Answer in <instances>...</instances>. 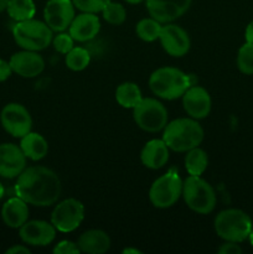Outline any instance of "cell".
<instances>
[{
    "instance_id": "2",
    "label": "cell",
    "mask_w": 253,
    "mask_h": 254,
    "mask_svg": "<svg viewBox=\"0 0 253 254\" xmlns=\"http://www.w3.org/2000/svg\"><path fill=\"white\" fill-rule=\"evenodd\" d=\"M163 140L171 150L184 153L202 143L203 129L193 118L175 119L164 128Z\"/></svg>"
},
{
    "instance_id": "10",
    "label": "cell",
    "mask_w": 253,
    "mask_h": 254,
    "mask_svg": "<svg viewBox=\"0 0 253 254\" xmlns=\"http://www.w3.org/2000/svg\"><path fill=\"white\" fill-rule=\"evenodd\" d=\"M0 122L2 128L15 138H22L31 131V116L22 104H6L0 113Z\"/></svg>"
},
{
    "instance_id": "12",
    "label": "cell",
    "mask_w": 253,
    "mask_h": 254,
    "mask_svg": "<svg viewBox=\"0 0 253 254\" xmlns=\"http://www.w3.org/2000/svg\"><path fill=\"white\" fill-rule=\"evenodd\" d=\"M192 0H145L149 15L160 24H169L183 16Z\"/></svg>"
},
{
    "instance_id": "21",
    "label": "cell",
    "mask_w": 253,
    "mask_h": 254,
    "mask_svg": "<svg viewBox=\"0 0 253 254\" xmlns=\"http://www.w3.org/2000/svg\"><path fill=\"white\" fill-rule=\"evenodd\" d=\"M79 251L88 254H103L111 248V238L102 230H89L77 241Z\"/></svg>"
},
{
    "instance_id": "30",
    "label": "cell",
    "mask_w": 253,
    "mask_h": 254,
    "mask_svg": "<svg viewBox=\"0 0 253 254\" xmlns=\"http://www.w3.org/2000/svg\"><path fill=\"white\" fill-rule=\"evenodd\" d=\"M111 0H72L74 7L83 12H96L102 11Z\"/></svg>"
},
{
    "instance_id": "24",
    "label": "cell",
    "mask_w": 253,
    "mask_h": 254,
    "mask_svg": "<svg viewBox=\"0 0 253 254\" xmlns=\"http://www.w3.org/2000/svg\"><path fill=\"white\" fill-rule=\"evenodd\" d=\"M208 165V158L207 154L200 149L193 148L188 151L185 158V168L189 175L192 176H201L203 171L207 169Z\"/></svg>"
},
{
    "instance_id": "37",
    "label": "cell",
    "mask_w": 253,
    "mask_h": 254,
    "mask_svg": "<svg viewBox=\"0 0 253 254\" xmlns=\"http://www.w3.org/2000/svg\"><path fill=\"white\" fill-rule=\"evenodd\" d=\"M9 1L10 0H0V12H2L4 10H6Z\"/></svg>"
},
{
    "instance_id": "29",
    "label": "cell",
    "mask_w": 253,
    "mask_h": 254,
    "mask_svg": "<svg viewBox=\"0 0 253 254\" xmlns=\"http://www.w3.org/2000/svg\"><path fill=\"white\" fill-rule=\"evenodd\" d=\"M237 66L242 73L253 74V44L246 42L238 50Z\"/></svg>"
},
{
    "instance_id": "7",
    "label": "cell",
    "mask_w": 253,
    "mask_h": 254,
    "mask_svg": "<svg viewBox=\"0 0 253 254\" xmlns=\"http://www.w3.org/2000/svg\"><path fill=\"white\" fill-rule=\"evenodd\" d=\"M183 183L178 171L170 170L156 179L149 191V198L156 208H169L183 195Z\"/></svg>"
},
{
    "instance_id": "36",
    "label": "cell",
    "mask_w": 253,
    "mask_h": 254,
    "mask_svg": "<svg viewBox=\"0 0 253 254\" xmlns=\"http://www.w3.org/2000/svg\"><path fill=\"white\" fill-rule=\"evenodd\" d=\"M245 37L246 42H252L253 44V21H251L250 24H248V26L246 27Z\"/></svg>"
},
{
    "instance_id": "15",
    "label": "cell",
    "mask_w": 253,
    "mask_h": 254,
    "mask_svg": "<svg viewBox=\"0 0 253 254\" xmlns=\"http://www.w3.org/2000/svg\"><path fill=\"white\" fill-rule=\"evenodd\" d=\"M26 156L15 144H0V176L5 179L17 178L26 169Z\"/></svg>"
},
{
    "instance_id": "9",
    "label": "cell",
    "mask_w": 253,
    "mask_h": 254,
    "mask_svg": "<svg viewBox=\"0 0 253 254\" xmlns=\"http://www.w3.org/2000/svg\"><path fill=\"white\" fill-rule=\"evenodd\" d=\"M84 218V206L77 198H67L54 208L51 223L57 231L63 233L76 230Z\"/></svg>"
},
{
    "instance_id": "14",
    "label": "cell",
    "mask_w": 253,
    "mask_h": 254,
    "mask_svg": "<svg viewBox=\"0 0 253 254\" xmlns=\"http://www.w3.org/2000/svg\"><path fill=\"white\" fill-rule=\"evenodd\" d=\"M159 40L166 54L173 57L184 56L188 54L191 46L188 32L183 27L174 24H166L161 27Z\"/></svg>"
},
{
    "instance_id": "26",
    "label": "cell",
    "mask_w": 253,
    "mask_h": 254,
    "mask_svg": "<svg viewBox=\"0 0 253 254\" xmlns=\"http://www.w3.org/2000/svg\"><path fill=\"white\" fill-rule=\"evenodd\" d=\"M161 25L160 22L156 21L153 17H148V19H143L136 24L135 31L136 35L139 36V39H141L143 41L151 42L155 41L156 39H159V35L161 31Z\"/></svg>"
},
{
    "instance_id": "31",
    "label": "cell",
    "mask_w": 253,
    "mask_h": 254,
    "mask_svg": "<svg viewBox=\"0 0 253 254\" xmlns=\"http://www.w3.org/2000/svg\"><path fill=\"white\" fill-rule=\"evenodd\" d=\"M73 41L74 40L72 39V36L69 34H64L63 31L61 34L57 35L55 39H52V44H54L55 50L60 54L66 55L67 52L71 51L73 49Z\"/></svg>"
},
{
    "instance_id": "41",
    "label": "cell",
    "mask_w": 253,
    "mask_h": 254,
    "mask_svg": "<svg viewBox=\"0 0 253 254\" xmlns=\"http://www.w3.org/2000/svg\"><path fill=\"white\" fill-rule=\"evenodd\" d=\"M250 242H251V245L253 246V227H252V231H251V233H250Z\"/></svg>"
},
{
    "instance_id": "33",
    "label": "cell",
    "mask_w": 253,
    "mask_h": 254,
    "mask_svg": "<svg viewBox=\"0 0 253 254\" xmlns=\"http://www.w3.org/2000/svg\"><path fill=\"white\" fill-rule=\"evenodd\" d=\"M217 252L220 254H241L242 253V248L237 245V242L226 241L223 245H221Z\"/></svg>"
},
{
    "instance_id": "5",
    "label": "cell",
    "mask_w": 253,
    "mask_h": 254,
    "mask_svg": "<svg viewBox=\"0 0 253 254\" xmlns=\"http://www.w3.org/2000/svg\"><path fill=\"white\" fill-rule=\"evenodd\" d=\"M12 36L21 49L29 51H41L46 49L54 39L49 25L34 19L17 22L12 29Z\"/></svg>"
},
{
    "instance_id": "22",
    "label": "cell",
    "mask_w": 253,
    "mask_h": 254,
    "mask_svg": "<svg viewBox=\"0 0 253 254\" xmlns=\"http://www.w3.org/2000/svg\"><path fill=\"white\" fill-rule=\"evenodd\" d=\"M20 148L27 159L34 161L41 160L49 153V144L46 139L41 134L34 133V131H30L26 135L22 136L20 141Z\"/></svg>"
},
{
    "instance_id": "20",
    "label": "cell",
    "mask_w": 253,
    "mask_h": 254,
    "mask_svg": "<svg viewBox=\"0 0 253 254\" xmlns=\"http://www.w3.org/2000/svg\"><path fill=\"white\" fill-rule=\"evenodd\" d=\"M1 218L10 228H20L29 218V207L20 197H12L2 205Z\"/></svg>"
},
{
    "instance_id": "28",
    "label": "cell",
    "mask_w": 253,
    "mask_h": 254,
    "mask_svg": "<svg viewBox=\"0 0 253 254\" xmlns=\"http://www.w3.org/2000/svg\"><path fill=\"white\" fill-rule=\"evenodd\" d=\"M102 14H103L104 20L111 25H121L126 19V9L119 2L109 1L102 10Z\"/></svg>"
},
{
    "instance_id": "19",
    "label": "cell",
    "mask_w": 253,
    "mask_h": 254,
    "mask_svg": "<svg viewBox=\"0 0 253 254\" xmlns=\"http://www.w3.org/2000/svg\"><path fill=\"white\" fill-rule=\"evenodd\" d=\"M140 160L144 166L153 170L164 168L169 160V146L163 139H153L141 149Z\"/></svg>"
},
{
    "instance_id": "18",
    "label": "cell",
    "mask_w": 253,
    "mask_h": 254,
    "mask_svg": "<svg viewBox=\"0 0 253 254\" xmlns=\"http://www.w3.org/2000/svg\"><path fill=\"white\" fill-rule=\"evenodd\" d=\"M101 30V21L93 12H83L72 20L68 34L74 41L86 42L94 39Z\"/></svg>"
},
{
    "instance_id": "34",
    "label": "cell",
    "mask_w": 253,
    "mask_h": 254,
    "mask_svg": "<svg viewBox=\"0 0 253 254\" xmlns=\"http://www.w3.org/2000/svg\"><path fill=\"white\" fill-rule=\"evenodd\" d=\"M12 69L10 67L9 62L4 61V60H0V82H4L11 76Z\"/></svg>"
},
{
    "instance_id": "11",
    "label": "cell",
    "mask_w": 253,
    "mask_h": 254,
    "mask_svg": "<svg viewBox=\"0 0 253 254\" xmlns=\"http://www.w3.org/2000/svg\"><path fill=\"white\" fill-rule=\"evenodd\" d=\"M44 17L52 31H64L74 19L73 2L72 0H49L45 6Z\"/></svg>"
},
{
    "instance_id": "4",
    "label": "cell",
    "mask_w": 253,
    "mask_h": 254,
    "mask_svg": "<svg viewBox=\"0 0 253 254\" xmlns=\"http://www.w3.org/2000/svg\"><path fill=\"white\" fill-rule=\"evenodd\" d=\"M252 220L242 210L228 208L216 216L215 231L218 237L230 242H243L250 237L252 231Z\"/></svg>"
},
{
    "instance_id": "1",
    "label": "cell",
    "mask_w": 253,
    "mask_h": 254,
    "mask_svg": "<svg viewBox=\"0 0 253 254\" xmlns=\"http://www.w3.org/2000/svg\"><path fill=\"white\" fill-rule=\"evenodd\" d=\"M62 192L61 180L45 166H30L17 176L15 193L29 205L46 207L57 202Z\"/></svg>"
},
{
    "instance_id": "8",
    "label": "cell",
    "mask_w": 253,
    "mask_h": 254,
    "mask_svg": "<svg viewBox=\"0 0 253 254\" xmlns=\"http://www.w3.org/2000/svg\"><path fill=\"white\" fill-rule=\"evenodd\" d=\"M136 126L149 133H156L168 124V111L163 103L154 98H143L133 108Z\"/></svg>"
},
{
    "instance_id": "3",
    "label": "cell",
    "mask_w": 253,
    "mask_h": 254,
    "mask_svg": "<svg viewBox=\"0 0 253 254\" xmlns=\"http://www.w3.org/2000/svg\"><path fill=\"white\" fill-rule=\"evenodd\" d=\"M191 86H193L191 76L175 67H160L154 71L149 78L151 92L168 101L183 97Z\"/></svg>"
},
{
    "instance_id": "6",
    "label": "cell",
    "mask_w": 253,
    "mask_h": 254,
    "mask_svg": "<svg viewBox=\"0 0 253 254\" xmlns=\"http://www.w3.org/2000/svg\"><path fill=\"white\" fill-rule=\"evenodd\" d=\"M183 196L186 205L200 215L212 212L217 201L212 186L200 176L190 175L184 181Z\"/></svg>"
},
{
    "instance_id": "23",
    "label": "cell",
    "mask_w": 253,
    "mask_h": 254,
    "mask_svg": "<svg viewBox=\"0 0 253 254\" xmlns=\"http://www.w3.org/2000/svg\"><path fill=\"white\" fill-rule=\"evenodd\" d=\"M116 99L119 106L123 108L133 109L143 99V97H141V91L138 84L133 82H124L119 84L117 88Z\"/></svg>"
},
{
    "instance_id": "38",
    "label": "cell",
    "mask_w": 253,
    "mask_h": 254,
    "mask_svg": "<svg viewBox=\"0 0 253 254\" xmlns=\"http://www.w3.org/2000/svg\"><path fill=\"white\" fill-rule=\"evenodd\" d=\"M123 253H126V254H130V253H133V254H141L140 251L135 250V248H126V250L123 251Z\"/></svg>"
},
{
    "instance_id": "27",
    "label": "cell",
    "mask_w": 253,
    "mask_h": 254,
    "mask_svg": "<svg viewBox=\"0 0 253 254\" xmlns=\"http://www.w3.org/2000/svg\"><path fill=\"white\" fill-rule=\"evenodd\" d=\"M91 61L89 52L83 47H73L66 54V66L72 71H82L87 68Z\"/></svg>"
},
{
    "instance_id": "32",
    "label": "cell",
    "mask_w": 253,
    "mask_h": 254,
    "mask_svg": "<svg viewBox=\"0 0 253 254\" xmlns=\"http://www.w3.org/2000/svg\"><path fill=\"white\" fill-rule=\"evenodd\" d=\"M54 253L56 254H78L81 253L77 243L71 241H61L54 248Z\"/></svg>"
},
{
    "instance_id": "17",
    "label": "cell",
    "mask_w": 253,
    "mask_h": 254,
    "mask_svg": "<svg viewBox=\"0 0 253 254\" xmlns=\"http://www.w3.org/2000/svg\"><path fill=\"white\" fill-rule=\"evenodd\" d=\"M184 109L193 119H202L211 112V97L205 88L191 86L183 96Z\"/></svg>"
},
{
    "instance_id": "25",
    "label": "cell",
    "mask_w": 253,
    "mask_h": 254,
    "mask_svg": "<svg viewBox=\"0 0 253 254\" xmlns=\"http://www.w3.org/2000/svg\"><path fill=\"white\" fill-rule=\"evenodd\" d=\"M6 10L9 16L17 22L32 19L36 12L32 0H10Z\"/></svg>"
},
{
    "instance_id": "40",
    "label": "cell",
    "mask_w": 253,
    "mask_h": 254,
    "mask_svg": "<svg viewBox=\"0 0 253 254\" xmlns=\"http://www.w3.org/2000/svg\"><path fill=\"white\" fill-rule=\"evenodd\" d=\"M4 192H5V191H4V186H2L1 183H0V200H1L2 196H4Z\"/></svg>"
},
{
    "instance_id": "39",
    "label": "cell",
    "mask_w": 253,
    "mask_h": 254,
    "mask_svg": "<svg viewBox=\"0 0 253 254\" xmlns=\"http://www.w3.org/2000/svg\"><path fill=\"white\" fill-rule=\"evenodd\" d=\"M126 2H129V4H139V2H141L143 0H126Z\"/></svg>"
},
{
    "instance_id": "13",
    "label": "cell",
    "mask_w": 253,
    "mask_h": 254,
    "mask_svg": "<svg viewBox=\"0 0 253 254\" xmlns=\"http://www.w3.org/2000/svg\"><path fill=\"white\" fill-rule=\"evenodd\" d=\"M19 230L22 242L34 247L49 246L56 238V228L46 221H26Z\"/></svg>"
},
{
    "instance_id": "16",
    "label": "cell",
    "mask_w": 253,
    "mask_h": 254,
    "mask_svg": "<svg viewBox=\"0 0 253 254\" xmlns=\"http://www.w3.org/2000/svg\"><path fill=\"white\" fill-rule=\"evenodd\" d=\"M9 64L12 72L25 78L39 76L45 68L44 59L36 51H29V50H24L12 55Z\"/></svg>"
},
{
    "instance_id": "35",
    "label": "cell",
    "mask_w": 253,
    "mask_h": 254,
    "mask_svg": "<svg viewBox=\"0 0 253 254\" xmlns=\"http://www.w3.org/2000/svg\"><path fill=\"white\" fill-rule=\"evenodd\" d=\"M30 250L25 246L21 245H15L12 247H10L9 250H6V254H29Z\"/></svg>"
}]
</instances>
